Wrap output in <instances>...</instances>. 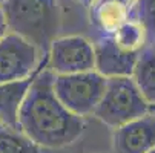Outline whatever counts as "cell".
<instances>
[{"label":"cell","mask_w":155,"mask_h":153,"mask_svg":"<svg viewBox=\"0 0 155 153\" xmlns=\"http://www.w3.org/2000/svg\"><path fill=\"white\" fill-rule=\"evenodd\" d=\"M132 78L147 104L150 107L155 106V49L152 46H147L141 52Z\"/></svg>","instance_id":"cell-11"},{"label":"cell","mask_w":155,"mask_h":153,"mask_svg":"<svg viewBox=\"0 0 155 153\" xmlns=\"http://www.w3.org/2000/svg\"><path fill=\"white\" fill-rule=\"evenodd\" d=\"M77 2L78 3H81V5H84V6H87V8H89V5L94 2V0H77Z\"/></svg>","instance_id":"cell-15"},{"label":"cell","mask_w":155,"mask_h":153,"mask_svg":"<svg viewBox=\"0 0 155 153\" xmlns=\"http://www.w3.org/2000/svg\"><path fill=\"white\" fill-rule=\"evenodd\" d=\"M152 153H155V150H153V151H152Z\"/></svg>","instance_id":"cell-18"},{"label":"cell","mask_w":155,"mask_h":153,"mask_svg":"<svg viewBox=\"0 0 155 153\" xmlns=\"http://www.w3.org/2000/svg\"><path fill=\"white\" fill-rule=\"evenodd\" d=\"M35 74L25 80L0 84V121L6 127L18 129V110L29 91V86Z\"/></svg>","instance_id":"cell-10"},{"label":"cell","mask_w":155,"mask_h":153,"mask_svg":"<svg viewBox=\"0 0 155 153\" xmlns=\"http://www.w3.org/2000/svg\"><path fill=\"white\" fill-rule=\"evenodd\" d=\"M150 112L132 77L106 78L104 92L97 104L94 116L109 127H120Z\"/></svg>","instance_id":"cell-3"},{"label":"cell","mask_w":155,"mask_h":153,"mask_svg":"<svg viewBox=\"0 0 155 153\" xmlns=\"http://www.w3.org/2000/svg\"><path fill=\"white\" fill-rule=\"evenodd\" d=\"M137 20L146 31L149 45L155 43V0H137Z\"/></svg>","instance_id":"cell-13"},{"label":"cell","mask_w":155,"mask_h":153,"mask_svg":"<svg viewBox=\"0 0 155 153\" xmlns=\"http://www.w3.org/2000/svg\"><path fill=\"white\" fill-rule=\"evenodd\" d=\"M95 71L104 78L132 77L140 55H132L118 49L109 35H100L94 43Z\"/></svg>","instance_id":"cell-8"},{"label":"cell","mask_w":155,"mask_h":153,"mask_svg":"<svg viewBox=\"0 0 155 153\" xmlns=\"http://www.w3.org/2000/svg\"><path fill=\"white\" fill-rule=\"evenodd\" d=\"M46 68L54 75L95 71L94 43L81 35L57 37L46 54Z\"/></svg>","instance_id":"cell-5"},{"label":"cell","mask_w":155,"mask_h":153,"mask_svg":"<svg viewBox=\"0 0 155 153\" xmlns=\"http://www.w3.org/2000/svg\"><path fill=\"white\" fill-rule=\"evenodd\" d=\"M0 8L8 32L31 43L40 54H48L61 26L57 0H5Z\"/></svg>","instance_id":"cell-2"},{"label":"cell","mask_w":155,"mask_h":153,"mask_svg":"<svg viewBox=\"0 0 155 153\" xmlns=\"http://www.w3.org/2000/svg\"><path fill=\"white\" fill-rule=\"evenodd\" d=\"M8 34V28H6V21H5V15H3V11L0 8V40H2L5 35Z\"/></svg>","instance_id":"cell-14"},{"label":"cell","mask_w":155,"mask_h":153,"mask_svg":"<svg viewBox=\"0 0 155 153\" xmlns=\"http://www.w3.org/2000/svg\"><path fill=\"white\" fill-rule=\"evenodd\" d=\"M150 46H152V48H153V49H155V43H153V45H150Z\"/></svg>","instance_id":"cell-17"},{"label":"cell","mask_w":155,"mask_h":153,"mask_svg":"<svg viewBox=\"0 0 155 153\" xmlns=\"http://www.w3.org/2000/svg\"><path fill=\"white\" fill-rule=\"evenodd\" d=\"M106 78L97 71L54 75V94L68 110L80 118L94 115L104 92Z\"/></svg>","instance_id":"cell-4"},{"label":"cell","mask_w":155,"mask_h":153,"mask_svg":"<svg viewBox=\"0 0 155 153\" xmlns=\"http://www.w3.org/2000/svg\"><path fill=\"white\" fill-rule=\"evenodd\" d=\"M137 0H94L89 5L92 26L101 35H110L132 17Z\"/></svg>","instance_id":"cell-9"},{"label":"cell","mask_w":155,"mask_h":153,"mask_svg":"<svg viewBox=\"0 0 155 153\" xmlns=\"http://www.w3.org/2000/svg\"><path fill=\"white\" fill-rule=\"evenodd\" d=\"M0 153H40V147L18 129L0 127Z\"/></svg>","instance_id":"cell-12"},{"label":"cell","mask_w":155,"mask_h":153,"mask_svg":"<svg viewBox=\"0 0 155 153\" xmlns=\"http://www.w3.org/2000/svg\"><path fill=\"white\" fill-rule=\"evenodd\" d=\"M40 55L31 43L8 32L0 40V84L32 77L40 69Z\"/></svg>","instance_id":"cell-6"},{"label":"cell","mask_w":155,"mask_h":153,"mask_svg":"<svg viewBox=\"0 0 155 153\" xmlns=\"http://www.w3.org/2000/svg\"><path fill=\"white\" fill-rule=\"evenodd\" d=\"M114 153H152L155 150V113L149 112L114 130Z\"/></svg>","instance_id":"cell-7"},{"label":"cell","mask_w":155,"mask_h":153,"mask_svg":"<svg viewBox=\"0 0 155 153\" xmlns=\"http://www.w3.org/2000/svg\"><path fill=\"white\" fill-rule=\"evenodd\" d=\"M3 2H5V0H0V5H2V3H3Z\"/></svg>","instance_id":"cell-16"},{"label":"cell","mask_w":155,"mask_h":153,"mask_svg":"<svg viewBox=\"0 0 155 153\" xmlns=\"http://www.w3.org/2000/svg\"><path fill=\"white\" fill-rule=\"evenodd\" d=\"M18 130L38 147L60 148L84 132L83 118L71 113L54 94V74L38 69L18 110Z\"/></svg>","instance_id":"cell-1"}]
</instances>
